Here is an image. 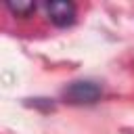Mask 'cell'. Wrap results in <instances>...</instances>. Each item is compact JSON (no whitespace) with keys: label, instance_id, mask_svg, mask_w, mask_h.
Returning a JSON list of instances; mask_svg holds the SVG:
<instances>
[{"label":"cell","instance_id":"obj_1","mask_svg":"<svg viewBox=\"0 0 134 134\" xmlns=\"http://www.w3.org/2000/svg\"><path fill=\"white\" fill-rule=\"evenodd\" d=\"M100 94H103L100 86L90 80L71 82L69 86L63 88V98L71 105H94L100 98Z\"/></svg>","mask_w":134,"mask_h":134},{"label":"cell","instance_id":"obj_2","mask_svg":"<svg viewBox=\"0 0 134 134\" xmlns=\"http://www.w3.org/2000/svg\"><path fill=\"white\" fill-rule=\"evenodd\" d=\"M46 15L50 19V23H54L57 27H69L75 21V4L67 2V0H54V2H46Z\"/></svg>","mask_w":134,"mask_h":134},{"label":"cell","instance_id":"obj_3","mask_svg":"<svg viewBox=\"0 0 134 134\" xmlns=\"http://www.w3.org/2000/svg\"><path fill=\"white\" fill-rule=\"evenodd\" d=\"M6 8L15 17H29L36 10V4L29 2V0H17V2H6Z\"/></svg>","mask_w":134,"mask_h":134}]
</instances>
